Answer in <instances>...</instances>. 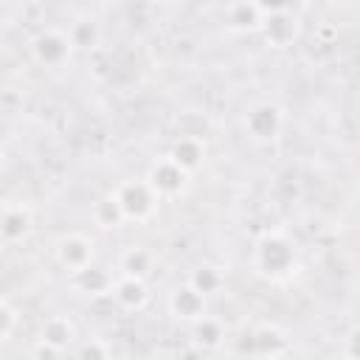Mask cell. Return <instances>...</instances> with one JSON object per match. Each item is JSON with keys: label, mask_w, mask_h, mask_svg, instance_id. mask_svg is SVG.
Here are the masks:
<instances>
[{"label": "cell", "mask_w": 360, "mask_h": 360, "mask_svg": "<svg viewBox=\"0 0 360 360\" xmlns=\"http://www.w3.org/2000/svg\"><path fill=\"white\" fill-rule=\"evenodd\" d=\"M253 267L262 278L267 281H290L298 267H301V259H298V248L295 242L287 236V231L281 228H273V231H264L256 245H253Z\"/></svg>", "instance_id": "cell-1"}, {"label": "cell", "mask_w": 360, "mask_h": 360, "mask_svg": "<svg viewBox=\"0 0 360 360\" xmlns=\"http://www.w3.org/2000/svg\"><path fill=\"white\" fill-rule=\"evenodd\" d=\"M245 132L256 143H273L284 132V110L276 101H256L245 112Z\"/></svg>", "instance_id": "cell-2"}, {"label": "cell", "mask_w": 360, "mask_h": 360, "mask_svg": "<svg viewBox=\"0 0 360 360\" xmlns=\"http://www.w3.org/2000/svg\"><path fill=\"white\" fill-rule=\"evenodd\" d=\"M118 200H121V208L127 214V222H149L160 205V197L155 194V188L146 183V180H124L118 188H115Z\"/></svg>", "instance_id": "cell-3"}, {"label": "cell", "mask_w": 360, "mask_h": 360, "mask_svg": "<svg viewBox=\"0 0 360 360\" xmlns=\"http://www.w3.org/2000/svg\"><path fill=\"white\" fill-rule=\"evenodd\" d=\"M146 183L155 188V194L160 200H177L180 194H186V188L191 183V172H186L172 155H166L149 166Z\"/></svg>", "instance_id": "cell-4"}, {"label": "cell", "mask_w": 360, "mask_h": 360, "mask_svg": "<svg viewBox=\"0 0 360 360\" xmlns=\"http://www.w3.org/2000/svg\"><path fill=\"white\" fill-rule=\"evenodd\" d=\"M53 259L56 264L68 273V276H76L82 270H87L96 259V242L79 231L73 233H62L53 245Z\"/></svg>", "instance_id": "cell-5"}, {"label": "cell", "mask_w": 360, "mask_h": 360, "mask_svg": "<svg viewBox=\"0 0 360 360\" xmlns=\"http://www.w3.org/2000/svg\"><path fill=\"white\" fill-rule=\"evenodd\" d=\"M73 39L68 31L62 28H42L34 39H31V53L39 65L45 68H62L70 62L73 56Z\"/></svg>", "instance_id": "cell-6"}, {"label": "cell", "mask_w": 360, "mask_h": 360, "mask_svg": "<svg viewBox=\"0 0 360 360\" xmlns=\"http://www.w3.org/2000/svg\"><path fill=\"white\" fill-rule=\"evenodd\" d=\"M34 231V211L22 200H8L0 214V239L6 248L22 245Z\"/></svg>", "instance_id": "cell-7"}, {"label": "cell", "mask_w": 360, "mask_h": 360, "mask_svg": "<svg viewBox=\"0 0 360 360\" xmlns=\"http://www.w3.org/2000/svg\"><path fill=\"white\" fill-rule=\"evenodd\" d=\"M169 315L180 323H194L197 318H202L208 312V295H202L197 287H191L188 281L177 284L172 292H169Z\"/></svg>", "instance_id": "cell-8"}, {"label": "cell", "mask_w": 360, "mask_h": 360, "mask_svg": "<svg viewBox=\"0 0 360 360\" xmlns=\"http://www.w3.org/2000/svg\"><path fill=\"white\" fill-rule=\"evenodd\" d=\"M262 34H264V42L270 48H290L301 37V20H298V14L292 8L276 11V14H264Z\"/></svg>", "instance_id": "cell-9"}, {"label": "cell", "mask_w": 360, "mask_h": 360, "mask_svg": "<svg viewBox=\"0 0 360 360\" xmlns=\"http://www.w3.org/2000/svg\"><path fill=\"white\" fill-rule=\"evenodd\" d=\"M250 349L259 357H284V354H290L292 346H290V335L278 323L264 321V323H256L253 326V332H250Z\"/></svg>", "instance_id": "cell-10"}, {"label": "cell", "mask_w": 360, "mask_h": 360, "mask_svg": "<svg viewBox=\"0 0 360 360\" xmlns=\"http://www.w3.org/2000/svg\"><path fill=\"white\" fill-rule=\"evenodd\" d=\"M112 301H115L118 309H124V312H141V309H146V304H149L146 278L121 273V276L115 278V284H112Z\"/></svg>", "instance_id": "cell-11"}, {"label": "cell", "mask_w": 360, "mask_h": 360, "mask_svg": "<svg viewBox=\"0 0 360 360\" xmlns=\"http://www.w3.org/2000/svg\"><path fill=\"white\" fill-rule=\"evenodd\" d=\"M188 335H191V343L197 352H217L222 343H225V323L217 318V315H202L197 318L194 323H188Z\"/></svg>", "instance_id": "cell-12"}, {"label": "cell", "mask_w": 360, "mask_h": 360, "mask_svg": "<svg viewBox=\"0 0 360 360\" xmlns=\"http://www.w3.org/2000/svg\"><path fill=\"white\" fill-rule=\"evenodd\" d=\"M264 22V11L259 8L256 0H233L225 8V25L231 31L248 34V31H262Z\"/></svg>", "instance_id": "cell-13"}, {"label": "cell", "mask_w": 360, "mask_h": 360, "mask_svg": "<svg viewBox=\"0 0 360 360\" xmlns=\"http://www.w3.org/2000/svg\"><path fill=\"white\" fill-rule=\"evenodd\" d=\"M90 217H93V222H96L98 228H104V231L121 228V225L127 222V214H124L121 200H118L115 191H107V194L96 197V202H93V208H90Z\"/></svg>", "instance_id": "cell-14"}, {"label": "cell", "mask_w": 360, "mask_h": 360, "mask_svg": "<svg viewBox=\"0 0 360 360\" xmlns=\"http://www.w3.org/2000/svg\"><path fill=\"white\" fill-rule=\"evenodd\" d=\"M169 155H172L186 172L194 174V172L205 163V143H202L200 135H183V138L174 141V146H172Z\"/></svg>", "instance_id": "cell-15"}, {"label": "cell", "mask_w": 360, "mask_h": 360, "mask_svg": "<svg viewBox=\"0 0 360 360\" xmlns=\"http://www.w3.org/2000/svg\"><path fill=\"white\" fill-rule=\"evenodd\" d=\"M73 281H76V287H79L84 295H90V298L112 295V284H115V278H112L104 267H96V264H90L87 270L76 273V276H73Z\"/></svg>", "instance_id": "cell-16"}, {"label": "cell", "mask_w": 360, "mask_h": 360, "mask_svg": "<svg viewBox=\"0 0 360 360\" xmlns=\"http://www.w3.org/2000/svg\"><path fill=\"white\" fill-rule=\"evenodd\" d=\"M186 281H188L191 287H197L202 295H217V292H222V287H225V273H222L219 264L200 262V264L188 273Z\"/></svg>", "instance_id": "cell-17"}, {"label": "cell", "mask_w": 360, "mask_h": 360, "mask_svg": "<svg viewBox=\"0 0 360 360\" xmlns=\"http://www.w3.org/2000/svg\"><path fill=\"white\" fill-rule=\"evenodd\" d=\"M39 338H45V340H51V343H56V346L68 349V346L76 340V323H73L68 315H62V312L48 315V318L42 321Z\"/></svg>", "instance_id": "cell-18"}, {"label": "cell", "mask_w": 360, "mask_h": 360, "mask_svg": "<svg viewBox=\"0 0 360 360\" xmlns=\"http://www.w3.org/2000/svg\"><path fill=\"white\" fill-rule=\"evenodd\" d=\"M155 267V253L146 250V248H129L124 250L121 256V273H129V276H141L146 278Z\"/></svg>", "instance_id": "cell-19"}, {"label": "cell", "mask_w": 360, "mask_h": 360, "mask_svg": "<svg viewBox=\"0 0 360 360\" xmlns=\"http://www.w3.org/2000/svg\"><path fill=\"white\" fill-rule=\"evenodd\" d=\"M68 34H70V39H73V45L76 48H96L98 45V39H101V28H98V22L93 20V17H79V20H73L70 22V28H68Z\"/></svg>", "instance_id": "cell-20"}, {"label": "cell", "mask_w": 360, "mask_h": 360, "mask_svg": "<svg viewBox=\"0 0 360 360\" xmlns=\"http://www.w3.org/2000/svg\"><path fill=\"white\" fill-rule=\"evenodd\" d=\"M20 326V309L11 304V298L0 301V346H6Z\"/></svg>", "instance_id": "cell-21"}, {"label": "cell", "mask_w": 360, "mask_h": 360, "mask_svg": "<svg viewBox=\"0 0 360 360\" xmlns=\"http://www.w3.org/2000/svg\"><path fill=\"white\" fill-rule=\"evenodd\" d=\"M110 354H112V346L104 343V340H98V338L84 340V343L76 349V357H90V360H104V357H110Z\"/></svg>", "instance_id": "cell-22"}, {"label": "cell", "mask_w": 360, "mask_h": 360, "mask_svg": "<svg viewBox=\"0 0 360 360\" xmlns=\"http://www.w3.org/2000/svg\"><path fill=\"white\" fill-rule=\"evenodd\" d=\"M68 349H62V346H56V343H51V340H45V338H37V343L31 346V357H37V360H48V357H62Z\"/></svg>", "instance_id": "cell-23"}, {"label": "cell", "mask_w": 360, "mask_h": 360, "mask_svg": "<svg viewBox=\"0 0 360 360\" xmlns=\"http://www.w3.org/2000/svg\"><path fill=\"white\" fill-rule=\"evenodd\" d=\"M343 354L360 360V323L346 332V338H343Z\"/></svg>", "instance_id": "cell-24"}, {"label": "cell", "mask_w": 360, "mask_h": 360, "mask_svg": "<svg viewBox=\"0 0 360 360\" xmlns=\"http://www.w3.org/2000/svg\"><path fill=\"white\" fill-rule=\"evenodd\" d=\"M256 3H259V8H262L264 14H276V11L290 8V0H256Z\"/></svg>", "instance_id": "cell-25"}]
</instances>
